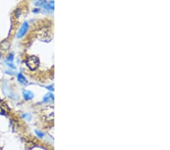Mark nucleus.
Listing matches in <instances>:
<instances>
[{
	"label": "nucleus",
	"mask_w": 170,
	"mask_h": 150,
	"mask_svg": "<svg viewBox=\"0 0 170 150\" xmlns=\"http://www.w3.org/2000/svg\"><path fill=\"white\" fill-rule=\"evenodd\" d=\"M26 64L31 70H35L40 66V60L36 56H30L27 59Z\"/></svg>",
	"instance_id": "1"
},
{
	"label": "nucleus",
	"mask_w": 170,
	"mask_h": 150,
	"mask_svg": "<svg viewBox=\"0 0 170 150\" xmlns=\"http://www.w3.org/2000/svg\"><path fill=\"white\" fill-rule=\"evenodd\" d=\"M43 118L48 121V122H52L54 119V109L51 106H50L48 109H45L42 111Z\"/></svg>",
	"instance_id": "2"
},
{
	"label": "nucleus",
	"mask_w": 170,
	"mask_h": 150,
	"mask_svg": "<svg viewBox=\"0 0 170 150\" xmlns=\"http://www.w3.org/2000/svg\"><path fill=\"white\" fill-rule=\"evenodd\" d=\"M28 28H29L28 23L24 22V24H22V26H21L19 32H18V35H17V37H18V38H21L22 37H24V36L25 35L26 33H27V31H28Z\"/></svg>",
	"instance_id": "3"
},
{
	"label": "nucleus",
	"mask_w": 170,
	"mask_h": 150,
	"mask_svg": "<svg viewBox=\"0 0 170 150\" xmlns=\"http://www.w3.org/2000/svg\"><path fill=\"white\" fill-rule=\"evenodd\" d=\"M48 35L49 34H48V32L45 30H42V31H40V33H38L37 34V37L40 40H41L42 41H48L47 40H51L50 38H48Z\"/></svg>",
	"instance_id": "4"
},
{
	"label": "nucleus",
	"mask_w": 170,
	"mask_h": 150,
	"mask_svg": "<svg viewBox=\"0 0 170 150\" xmlns=\"http://www.w3.org/2000/svg\"><path fill=\"white\" fill-rule=\"evenodd\" d=\"M54 102V96L52 93H47L43 98V102L45 103H51Z\"/></svg>",
	"instance_id": "5"
},
{
	"label": "nucleus",
	"mask_w": 170,
	"mask_h": 150,
	"mask_svg": "<svg viewBox=\"0 0 170 150\" xmlns=\"http://www.w3.org/2000/svg\"><path fill=\"white\" fill-rule=\"evenodd\" d=\"M23 96L25 99V100H30L34 98V93L29 90H24L23 91Z\"/></svg>",
	"instance_id": "6"
},
{
	"label": "nucleus",
	"mask_w": 170,
	"mask_h": 150,
	"mask_svg": "<svg viewBox=\"0 0 170 150\" xmlns=\"http://www.w3.org/2000/svg\"><path fill=\"white\" fill-rule=\"evenodd\" d=\"M54 1H51V2H48V3H45L43 7L45 10H50V11H53L54 10Z\"/></svg>",
	"instance_id": "7"
},
{
	"label": "nucleus",
	"mask_w": 170,
	"mask_h": 150,
	"mask_svg": "<svg viewBox=\"0 0 170 150\" xmlns=\"http://www.w3.org/2000/svg\"><path fill=\"white\" fill-rule=\"evenodd\" d=\"M0 48L3 50H8L10 48V43L6 40H4L0 43Z\"/></svg>",
	"instance_id": "8"
},
{
	"label": "nucleus",
	"mask_w": 170,
	"mask_h": 150,
	"mask_svg": "<svg viewBox=\"0 0 170 150\" xmlns=\"http://www.w3.org/2000/svg\"><path fill=\"white\" fill-rule=\"evenodd\" d=\"M18 80L21 84H27V79L25 78V77H24L22 74H18Z\"/></svg>",
	"instance_id": "9"
},
{
	"label": "nucleus",
	"mask_w": 170,
	"mask_h": 150,
	"mask_svg": "<svg viewBox=\"0 0 170 150\" xmlns=\"http://www.w3.org/2000/svg\"><path fill=\"white\" fill-rule=\"evenodd\" d=\"M35 132H36V134H37V136H38L39 137H41L42 138L43 136H44V134H43L42 132H40V131H39V130H36Z\"/></svg>",
	"instance_id": "10"
},
{
	"label": "nucleus",
	"mask_w": 170,
	"mask_h": 150,
	"mask_svg": "<svg viewBox=\"0 0 170 150\" xmlns=\"http://www.w3.org/2000/svg\"><path fill=\"white\" fill-rule=\"evenodd\" d=\"M8 60L9 62H12L13 61V55L12 54L10 55L9 57H8Z\"/></svg>",
	"instance_id": "11"
},
{
	"label": "nucleus",
	"mask_w": 170,
	"mask_h": 150,
	"mask_svg": "<svg viewBox=\"0 0 170 150\" xmlns=\"http://www.w3.org/2000/svg\"><path fill=\"white\" fill-rule=\"evenodd\" d=\"M47 89H49V90H51V91H53V90H54V86H53L52 85H51V86H48V87H47Z\"/></svg>",
	"instance_id": "12"
},
{
	"label": "nucleus",
	"mask_w": 170,
	"mask_h": 150,
	"mask_svg": "<svg viewBox=\"0 0 170 150\" xmlns=\"http://www.w3.org/2000/svg\"><path fill=\"white\" fill-rule=\"evenodd\" d=\"M0 58H1V53H0Z\"/></svg>",
	"instance_id": "13"
}]
</instances>
